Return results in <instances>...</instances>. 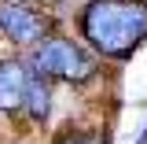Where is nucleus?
I'll return each mask as SVG.
<instances>
[{
	"instance_id": "nucleus-1",
	"label": "nucleus",
	"mask_w": 147,
	"mask_h": 144,
	"mask_svg": "<svg viewBox=\"0 0 147 144\" xmlns=\"http://www.w3.org/2000/svg\"><path fill=\"white\" fill-rule=\"evenodd\" d=\"M77 30L99 59L125 63L147 41V0H85Z\"/></svg>"
},
{
	"instance_id": "nucleus-2",
	"label": "nucleus",
	"mask_w": 147,
	"mask_h": 144,
	"mask_svg": "<svg viewBox=\"0 0 147 144\" xmlns=\"http://www.w3.org/2000/svg\"><path fill=\"white\" fill-rule=\"evenodd\" d=\"M26 63H30L33 74L48 78V81H66V85H88L99 74V55L88 44L63 37V33H52L37 48H30Z\"/></svg>"
},
{
	"instance_id": "nucleus-3",
	"label": "nucleus",
	"mask_w": 147,
	"mask_h": 144,
	"mask_svg": "<svg viewBox=\"0 0 147 144\" xmlns=\"http://www.w3.org/2000/svg\"><path fill=\"white\" fill-rule=\"evenodd\" d=\"M52 15L33 8L30 0H0V37L11 41L15 48L30 52L44 37H52Z\"/></svg>"
},
{
	"instance_id": "nucleus-4",
	"label": "nucleus",
	"mask_w": 147,
	"mask_h": 144,
	"mask_svg": "<svg viewBox=\"0 0 147 144\" xmlns=\"http://www.w3.org/2000/svg\"><path fill=\"white\" fill-rule=\"evenodd\" d=\"M30 74L33 70H30L26 55H7V59H0V111H4V115H22Z\"/></svg>"
},
{
	"instance_id": "nucleus-5",
	"label": "nucleus",
	"mask_w": 147,
	"mask_h": 144,
	"mask_svg": "<svg viewBox=\"0 0 147 144\" xmlns=\"http://www.w3.org/2000/svg\"><path fill=\"white\" fill-rule=\"evenodd\" d=\"M22 115H30L37 126H40V122H48V115H52V81H48V78H40V74H30Z\"/></svg>"
},
{
	"instance_id": "nucleus-6",
	"label": "nucleus",
	"mask_w": 147,
	"mask_h": 144,
	"mask_svg": "<svg viewBox=\"0 0 147 144\" xmlns=\"http://www.w3.org/2000/svg\"><path fill=\"white\" fill-rule=\"evenodd\" d=\"M52 144H110V133H99V129H66Z\"/></svg>"
},
{
	"instance_id": "nucleus-7",
	"label": "nucleus",
	"mask_w": 147,
	"mask_h": 144,
	"mask_svg": "<svg viewBox=\"0 0 147 144\" xmlns=\"http://www.w3.org/2000/svg\"><path fill=\"white\" fill-rule=\"evenodd\" d=\"M136 144H147V122H144V133L136 137Z\"/></svg>"
}]
</instances>
